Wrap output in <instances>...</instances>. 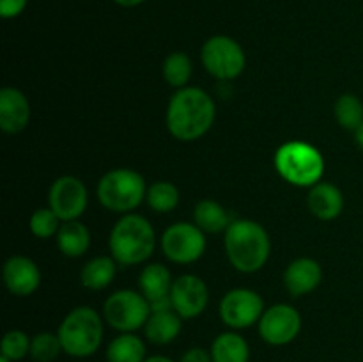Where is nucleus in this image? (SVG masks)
I'll return each mask as SVG.
<instances>
[{
	"label": "nucleus",
	"mask_w": 363,
	"mask_h": 362,
	"mask_svg": "<svg viewBox=\"0 0 363 362\" xmlns=\"http://www.w3.org/2000/svg\"><path fill=\"white\" fill-rule=\"evenodd\" d=\"M110 252L119 265L131 266L151 258L156 247V233L147 219L126 213L110 233Z\"/></svg>",
	"instance_id": "nucleus-3"
},
{
	"label": "nucleus",
	"mask_w": 363,
	"mask_h": 362,
	"mask_svg": "<svg viewBox=\"0 0 363 362\" xmlns=\"http://www.w3.org/2000/svg\"><path fill=\"white\" fill-rule=\"evenodd\" d=\"M117 272V261L108 256H99V258L91 259L87 265L84 266L80 273L82 284L87 290L99 291L105 290L110 283L113 280Z\"/></svg>",
	"instance_id": "nucleus-24"
},
{
	"label": "nucleus",
	"mask_w": 363,
	"mask_h": 362,
	"mask_svg": "<svg viewBox=\"0 0 363 362\" xmlns=\"http://www.w3.org/2000/svg\"><path fill=\"white\" fill-rule=\"evenodd\" d=\"M301 330V316L293 305L277 304L264 309L259 319V336L272 346L293 343Z\"/></svg>",
	"instance_id": "nucleus-11"
},
{
	"label": "nucleus",
	"mask_w": 363,
	"mask_h": 362,
	"mask_svg": "<svg viewBox=\"0 0 363 362\" xmlns=\"http://www.w3.org/2000/svg\"><path fill=\"white\" fill-rule=\"evenodd\" d=\"M151 312L152 309L147 298L133 290L116 291L103 305L106 323L121 334L144 329Z\"/></svg>",
	"instance_id": "nucleus-7"
},
{
	"label": "nucleus",
	"mask_w": 363,
	"mask_h": 362,
	"mask_svg": "<svg viewBox=\"0 0 363 362\" xmlns=\"http://www.w3.org/2000/svg\"><path fill=\"white\" fill-rule=\"evenodd\" d=\"M264 312V302L261 295L247 287L230 290L220 302V318L227 327L243 330L259 323Z\"/></svg>",
	"instance_id": "nucleus-10"
},
{
	"label": "nucleus",
	"mask_w": 363,
	"mask_h": 362,
	"mask_svg": "<svg viewBox=\"0 0 363 362\" xmlns=\"http://www.w3.org/2000/svg\"><path fill=\"white\" fill-rule=\"evenodd\" d=\"M144 362H176L172 358L165 357V355H152V357H147Z\"/></svg>",
	"instance_id": "nucleus-35"
},
{
	"label": "nucleus",
	"mask_w": 363,
	"mask_h": 362,
	"mask_svg": "<svg viewBox=\"0 0 363 362\" xmlns=\"http://www.w3.org/2000/svg\"><path fill=\"white\" fill-rule=\"evenodd\" d=\"M191 71H194V66H191L190 57L183 52L170 53L165 59V62H163V78L172 87H186L188 80L191 77Z\"/></svg>",
	"instance_id": "nucleus-25"
},
{
	"label": "nucleus",
	"mask_w": 363,
	"mask_h": 362,
	"mask_svg": "<svg viewBox=\"0 0 363 362\" xmlns=\"http://www.w3.org/2000/svg\"><path fill=\"white\" fill-rule=\"evenodd\" d=\"M57 334L64 353L74 358L91 357L103 343V319L98 311L82 305L67 312Z\"/></svg>",
	"instance_id": "nucleus-4"
},
{
	"label": "nucleus",
	"mask_w": 363,
	"mask_h": 362,
	"mask_svg": "<svg viewBox=\"0 0 363 362\" xmlns=\"http://www.w3.org/2000/svg\"><path fill=\"white\" fill-rule=\"evenodd\" d=\"M225 252L230 265L243 273L259 272L272 252L269 234L261 224L248 219L233 220L225 231Z\"/></svg>",
	"instance_id": "nucleus-2"
},
{
	"label": "nucleus",
	"mask_w": 363,
	"mask_h": 362,
	"mask_svg": "<svg viewBox=\"0 0 363 362\" xmlns=\"http://www.w3.org/2000/svg\"><path fill=\"white\" fill-rule=\"evenodd\" d=\"M145 343L135 332H123L106 346V362H144Z\"/></svg>",
	"instance_id": "nucleus-21"
},
{
	"label": "nucleus",
	"mask_w": 363,
	"mask_h": 362,
	"mask_svg": "<svg viewBox=\"0 0 363 362\" xmlns=\"http://www.w3.org/2000/svg\"><path fill=\"white\" fill-rule=\"evenodd\" d=\"M208 286L201 277L184 273L172 283L170 302H172L174 311L183 319L197 318L199 314H202L208 307Z\"/></svg>",
	"instance_id": "nucleus-13"
},
{
	"label": "nucleus",
	"mask_w": 363,
	"mask_h": 362,
	"mask_svg": "<svg viewBox=\"0 0 363 362\" xmlns=\"http://www.w3.org/2000/svg\"><path fill=\"white\" fill-rule=\"evenodd\" d=\"M0 362H11L9 358H6V357H0Z\"/></svg>",
	"instance_id": "nucleus-36"
},
{
	"label": "nucleus",
	"mask_w": 363,
	"mask_h": 362,
	"mask_svg": "<svg viewBox=\"0 0 363 362\" xmlns=\"http://www.w3.org/2000/svg\"><path fill=\"white\" fill-rule=\"evenodd\" d=\"M215 116V102L204 89L183 87L167 106V128L177 141L191 142L211 130Z\"/></svg>",
	"instance_id": "nucleus-1"
},
{
	"label": "nucleus",
	"mask_w": 363,
	"mask_h": 362,
	"mask_svg": "<svg viewBox=\"0 0 363 362\" xmlns=\"http://www.w3.org/2000/svg\"><path fill=\"white\" fill-rule=\"evenodd\" d=\"M28 0H0V14L2 18L9 20V18H16L21 14L27 7Z\"/></svg>",
	"instance_id": "nucleus-31"
},
{
	"label": "nucleus",
	"mask_w": 363,
	"mask_h": 362,
	"mask_svg": "<svg viewBox=\"0 0 363 362\" xmlns=\"http://www.w3.org/2000/svg\"><path fill=\"white\" fill-rule=\"evenodd\" d=\"M307 204L312 215L318 216L319 220H333L342 213L344 195L335 185L321 181L311 187Z\"/></svg>",
	"instance_id": "nucleus-18"
},
{
	"label": "nucleus",
	"mask_w": 363,
	"mask_h": 362,
	"mask_svg": "<svg viewBox=\"0 0 363 362\" xmlns=\"http://www.w3.org/2000/svg\"><path fill=\"white\" fill-rule=\"evenodd\" d=\"M30 343L32 339L23 332V330H9L4 336L2 344H0V351L2 357L9 358L11 362H18L30 355Z\"/></svg>",
	"instance_id": "nucleus-29"
},
{
	"label": "nucleus",
	"mask_w": 363,
	"mask_h": 362,
	"mask_svg": "<svg viewBox=\"0 0 363 362\" xmlns=\"http://www.w3.org/2000/svg\"><path fill=\"white\" fill-rule=\"evenodd\" d=\"M116 4H119V6L123 7H137L140 6L142 2H145V0H113Z\"/></svg>",
	"instance_id": "nucleus-33"
},
{
	"label": "nucleus",
	"mask_w": 363,
	"mask_h": 362,
	"mask_svg": "<svg viewBox=\"0 0 363 362\" xmlns=\"http://www.w3.org/2000/svg\"><path fill=\"white\" fill-rule=\"evenodd\" d=\"M213 362H248L250 346L238 332H223L215 337L211 348Z\"/></svg>",
	"instance_id": "nucleus-20"
},
{
	"label": "nucleus",
	"mask_w": 363,
	"mask_h": 362,
	"mask_svg": "<svg viewBox=\"0 0 363 362\" xmlns=\"http://www.w3.org/2000/svg\"><path fill=\"white\" fill-rule=\"evenodd\" d=\"M354 141H357L358 148L363 149V123L357 128V131H354Z\"/></svg>",
	"instance_id": "nucleus-34"
},
{
	"label": "nucleus",
	"mask_w": 363,
	"mask_h": 362,
	"mask_svg": "<svg viewBox=\"0 0 363 362\" xmlns=\"http://www.w3.org/2000/svg\"><path fill=\"white\" fill-rule=\"evenodd\" d=\"M62 343L59 339V334L39 332L32 337L30 343V357L35 362H53L62 353Z\"/></svg>",
	"instance_id": "nucleus-28"
},
{
	"label": "nucleus",
	"mask_w": 363,
	"mask_h": 362,
	"mask_svg": "<svg viewBox=\"0 0 363 362\" xmlns=\"http://www.w3.org/2000/svg\"><path fill=\"white\" fill-rule=\"evenodd\" d=\"M30 119V105L27 96L16 87H4L0 91V128L6 133H20Z\"/></svg>",
	"instance_id": "nucleus-16"
},
{
	"label": "nucleus",
	"mask_w": 363,
	"mask_h": 362,
	"mask_svg": "<svg viewBox=\"0 0 363 362\" xmlns=\"http://www.w3.org/2000/svg\"><path fill=\"white\" fill-rule=\"evenodd\" d=\"M179 362H213V357H211V351L209 350L194 346V348H190V350L184 351Z\"/></svg>",
	"instance_id": "nucleus-32"
},
{
	"label": "nucleus",
	"mask_w": 363,
	"mask_h": 362,
	"mask_svg": "<svg viewBox=\"0 0 363 362\" xmlns=\"http://www.w3.org/2000/svg\"><path fill=\"white\" fill-rule=\"evenodd\" d=\"M181 329H183V318L174 309H165V311L151 312L144 327V334L149 343L163 346L172 343L181 334Z\"/></svg>",
	"instance_id": "nucleus-19"
},
{
	"label": "nucleus",
	"mask_w": 363,
	"mask_h": 362,
	"mask_svg": "<svg viewBox=\"0 0 363 362\" xmlns=\"http://www.w3.org/2000/svg\"><path fill=\"white\" fill-rule=\"evenodd\" d=\"M50 208L62 222L77 220L84 215L89 202V194L85 185L74 176H60L53 181L48 194Z\"/></svg>",
	"instance_id": "nucleus-12"
},
{
	"label": "nucleus",
	"mask_w": 363,
	"mask_h": 362,
	"mask_svg": "<svg viewBox=\"0 0 363 362\" xmlns=\"http://www.w3.org/2000/svg\"><path fill=\"white\" fill-rule=\"evenodd\" d=\"M62 220L53 213L52 208L35 209L30 216V231L38 238H52L59 233Z\"/></svg>",
	"instance_id": "nucleus-30"
},
{
	"label": "nucleus",
	"mask_w": 363,
	"mask_h": 362,
	"mask_svg": "<svg viewBox=\"0 0 363 362\" xmlns=\"http://www.w3.org/2000/svg\"><path fill=\"white\" fill-rule=\"evenodd\" d=\"M162 251L167 259L177 265H188L202 258L206 251L204 231L197 224L176 222L167 227L162 236Z\"/></svg>",
	"instance_id": "nucleus-9"
},
{
	"label": "nucleus",
	"mask_w": 363,
	"mask_h": 362,
	"mask_svg": "<svg viewBox=\"0 0 363 362\" xmlns=\"http://www.w3.org/2000/svg\"><path fill=\"white\" fill-rule=\"evenodd\" d=\"M57 243H59L60 252L67 258H80L87 252L91 245V233L87 227L78 220H69L60 226L57 233Z\"/></svg>",
	"instance_id": "nucleus-22"
},
{
	"label": "nucleus",
	"mask_w": 363,
	"mask_h": 362,
	"mask_svg": "<svg viewBox=\"0 0 363 362\" xmlns=\"http://www.w3.org/2000/svg\"><path fill=\"white\" fill-rule=\"evenodd\" d=\"M172 283L170 270L160 263H152L142 270L140 277H138V286H140L142 295L151 304L152 311L172 309V302H170Z\"/></svg>",
	"instance_id": "nucleus-14"
},
{
	"label": "nucleus",
	"mask_w": 363,
	"mask_h": 362,
	"mask_svg": "<svg viewBox=\"0 0 363 362\" xmlns=\"http://www.w3.org/2000/svg\"><path fill=\"white\" fill-rule=\"evenodd\" d=\"M147 197L145 180L133 169H113L98 183V199L108 212L130 213Z\"/></svg>",
	"instance_id": "nucleus-6"
},
{
	"label": "nucleus",
	"mask_w": 363,
	"mask_h": 362,
	"mask_svg": "<svg viewBox=\"0 0 363 362\" xmlns=\"http://www.w3.org/2000/svg\"><path fill=\"white\" fill-rule=\"evenodd\" d=\"M202 64L211 77L220 82H230L240 77L247 64L243 48L229 35H213L204 43L201 52Z\"/></svg>",
	"instance_id": "nucleus-8"
},
{
	"label": "nucleus",
	"mask_w": 363,
	"mask_h": 362,
	"mask_svg": "<svg viewBox=\"0 0 363 362\" xmlns=\"http://www.w3.org/2000/svg\"><path fill=\"white\" fill-rule=\"evenodd\" d=\"M335 114L337 123L342 128L351 131H357V128L363 123V103L358 96L354 94H342L335 102Z\"/></svg>",
	"instance_id": "nucleus-26"
},
{
	"label": "nucleus",
	"mask_w": 363,
	"mask_h": 362,
	"mask_svg": "<svg viewBox=\"0 0 363 362\" xmlns=\"http://www.w3.org/2000/svg\"><path fill=\"white\" fill-rule=\"evenodd\" d=\"M275 167L287 183L294 187H314L325 172V158L312 144L293 141L277 149Z\"/></svg>",
	"instance_id": "nucleus-5"
},
{
	"label": "nucleus",
	"mask_w": 363,
	"mask_h": 362,
	"mask_svg": "<svg viewBox=\"0 0 363 362\" xmlns=\"http://www.w3.org/2000/svg\"><path fill=\"white\" fill-rule=\"evenodd\" d=\"M194 224H197L204 233H222L233 224V219L220 202L204 199L195 206Z\"/></svg>",
	"instance_id": "nucleus-23"
},
{
	"label": "nucleus",
	"mask_w": 363,
	"mask_h": 362,
	"mask_svg": "<svg viewBox=\"0 0 363 362\" xmlns=\"http://www.w3.org/2000/svg\"><path fill=\"white\" fill-rule=\"evenodd\" d=\"M4 283L16 297H28L41 284V272L27 256H13L4 265Z\"/></svg>",
	"instance_id": "nucleus-15"
},
{
	"label": "nucleus",
	"mask_w": 363,
	"mask_h": 362,
	"mask_svg": "<svg viewBox=\"0 0 363 362\" xmlns=\"http://www.w3.org/2000/svg\"><path fill=\"white\" fill-rule=\"evenodd\" d=\"M147 204L158 213H169L179 204V190L169 181H156L147 188Z\"/></svg>",
	"instance_id": "nucleus-27"
},
{
	"label": "nucleus",
	"mask_w": 363,
	"mask_h": 362,
	"mask_svg": "<svg viewBox=\"0 0 363 362\" xmlns=\"http://www.w3.org/2000/svg\"><path fill=\"white\" fill-rule=\"evenodd\" d=\"M323 270L315 259L298 258L284 272V286L291 297H303L321 284Z\"/></svg>",
	"instance_id": "nucleus-17"
}]
</instances>
